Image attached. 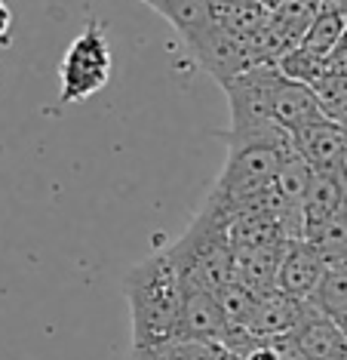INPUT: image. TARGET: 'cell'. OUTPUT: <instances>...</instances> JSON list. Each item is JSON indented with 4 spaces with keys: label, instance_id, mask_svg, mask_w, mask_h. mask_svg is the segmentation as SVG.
Masks as SVG:
<instances>
[{
    "label": "cell",
    "instance_id": "17",
    "mask_svg": "<svg viewBox=\"0 0 347 360\" xmlns=\"http://www.w3.org/2000/svg\"><path fill=\"white\" fill-rule=\"evenodd\" d=\"M310 305L335 321L347 311V268H329L313 292Z\"/></svg>",
    "mask_w": 347,
    "mask_h": 360
},
{
    "label": "cell",
    "instance_id": "4",
    "mask_svg": "<svg viewBox=\"0 0 347 360\" xmlns=\"http://www.w3.org/2000/svg\"><path fill=\"white\" fill-rule=\"evenodd\" d=\"M114 56L108 34L98 22L89 19L86 28L71 40L59 62V99L65 105L86 102L96 93H102L111 80Z\"/></svg>",
    "mask_w": 347,
    "mask_h": 360
},
{
    "label": "cell",
    "instance_id": "3",
    "mask_svg": "<svg viewBox=\"0 0 347 360\" xmlns=\"http://www.w3.org/2000/svg\"><path fill=\"white\" fill-rule=\"evenodd\" d=\"M169 259L181 271V281L216 292L234 281V252L228 243V212L212 198L203 200L188 231L166 247Z\"/></svg>",
    "mask_w": 347,
    "mask_h": 360
},
{
    "label": "cell",
    "instance_id": "23",
    "mask_svg": "<svg viewBox=\"0 0 347 360\" xmlns=\"http://www.w3.org/2000/svg\"><path fill=\"white\" fill-rule=\"evenodd\" d=\"M335 323H338V326H341V333L347 330V311H344V314H341V317H335Z\"/></svg>",
    "mask_w": 347,
    "mask_h": 360
},
{
    "label": "cell",
    "instance_id": "19",
    "mask_svg": "<svg viewBox=\"0 0 347 360\" xmlns=\"http://www.w3.org/2000/svg\"><path fill=\"white\" fill-rule=\"evenodd\" d=\"M326 71L329 75H338V77H347V31L335 44V50L326 56Z\"/></svg>",
    "mask_w": 347,
    "mask_h": 360
},
{
    "label": "cell",
    "instance_id": "5",
    "mask_svg": "<svg viewBox=\"0 0 347 360\" xmlns=\"http://www.w3.org/2000/svg\"><path fill=\"white\" fill-rule=\"evenodd\" d=\"M280 80L277 65H249L240 75L228 77L218 84L228 96L230 108V127L228 133H243V129H258L274 124L270 117V99H274V86Z\"/></svg>",
    "mask_w": 347,
    "mask_h": 360
},
{
    "label": "cell",
    "instance_id": "8",
    "mask_svg": "<svg viewBox=\"0 0 347 360\" xmlns=\"http://www.w3.org/2000/svg\"><path fill=\"white\" fill-rule=\"evenodd\" d=\"M323 274H326L323 256L308 240H289L283 250V259H280L274 290H280L283 296L295 302H310L320 281H323Z\"/></svg>",
    "mask_w": 347,
    "mask_h": 360
},
{
    "label": "cell",
    "instance_id": "11",
    "mask_svg": "<svg viewBox=\"0 0 347 360\" xmlns=\"http://www.w3.org/2000/svg\"><path fill=\"white\" fill-rule=\"evenodd\" d=\"M301 311H304V302L289 299L280 290L258 292L255 311H252L249 323H246V330L258 342H283L292 335L295 326H299Z\"/></svg>",
    "mask_w": 347,
    "mask_h": 360
},
{
    "label": "cell",
    "instance_id": "14",
    "mask_svg": "<svg viewBox=\"0 0 347 360\" xmlns=\"http://www.w3.org/2000/svg\"><path fill=\"white\" fill-rule=\"evenodd\" d=\"M286 243L289 240L268 243V247H258V250L234 252V281L243 283L246 290H252L255 296H258V292L274 290L277 271H280V259H283Z\"/></svg>",
    "mask_w": 347,
    "mask_h": 360
},
{
    "label": "cell",
    "instance_id": "7",
    "mask_svg": "<svg viewBox=\"0 0 347 360\" xmlns=\"http://www.w3.org/2000/svg\"><path fill=\"white\" fill-rule=\"evenodd\" d=\"M292 145L310 173L347 176V129L320 117L292 133Z\"/></svg>",
    "mask_w": 347,
    "mask_h": 360
},
{
    "label": "cell",
    "instance_id": "22",
    "mask_svg": "<svg viewBox=\"0 0 347 360\" xmlns=\"http://www.w3.org/2000/svg\"><path fill=\"white\" fill-rule=\"evenodd\" d=\"M209 4H212V10H225V6H234L240 0H209Z\"/></svg>",
    "mask_w": 347,
    "mask_h": 360
},
{
    "label": "cell",
    "instance_id": "16",
    "mask_svg": "<svg viewBox=\"0 0 347 360\" xmlns=\"http://www.w3.org/2000/svg\"><path fill=\"white\" fill-rule=\"evenodd\" d=\"M310 89H313V96H317V105H320V111H323V117L347 129V77H338V75H329L326 71L323 77L313 80Z\"/></svg>",
    "mask_w": 347,
    "mask_h": 360
},
{
    "label": "cell",
    "instance_id": "10",
    "mask_svg": "<svg viewBox=\"0 0 347 360\" xmlns=\"http://www.w3.org/2000/svg\"><path fill=\"white\" fill-rule=\"evenodd\" d=\"M286 342L295 360H335L347 339L332 317L317 311L310 302H304L301 321Z\"/></svg>",
    "mask_w": 347,
    "mask_h": 360
},
{
    "label": "cell",
    "instance_id": "15",
    "mask_svg": "<svg viewBox=\"0 0 347 360\" xmlns=\"http://www.w3.org/2000/svg\"><path fill=\"white\" fill-rule=\"evenodd\" d=\"M344 31H347V15L335 13V10H320V15L301 34L299 46L301 50H308V53H313V56H320V59H326V56L335 50V44L341 40Z\"/></svg>",
    "mask_w": 347,
    "mask_h": 360
},
{
    "label": "cell",
    "instance_id": "9",
    "mask_svg": "<svg viewBox=\"0 0 347 360\" xmlns=\"http://www.w3.org/2000/svg\"><path fill=\"white\" fill-rule=\"evenodd\" d=\"M230 321L216 302L209 290L185 283V302H181V321H178V339L194 342H216L225 348Z\"/></svg>",
    "mask_w": 347,
    "mask_h": 360
},
{
    "label": "cell",
    "instance_id": "13",
    "mask_svg": "<svg viewBox=\"0 0 347 360\" xmlns=\"http://www.w3.org/2000/svg\"><path fill=\"white\" fill-rule=\"evenodd\" d=\"M270 117L286 133H295V129L320 120L323 111H320L317 96H313V89L308 84H299V80H289L280 75L274 86V99H270Z\"/></svg>",
    "mask_w": 347,
    "mask_h": 360
},
{
    "label": "cell",
    "instance_id": "6",
    "mask_svg": "<svg viewBox=\"0 0 347 360\" xmlns=\"http://www.w3.org/2000/svg\"><path fill=\"white\" fill-rule=\"evenodd\" d=\"M191 46L194 59L206 68L216 84H225L228 77L240 75L243 68H249L252 59H249V46H246L243 37H237L234 31H228L221 22L216 19L212 25H206L200 34H194L191 40H185Z\"/></svg>",
    "mask_w": 347,
    "mask_h": 360
},
{
    "label": "cell",
    "instance_id": "1",
    "mask_svg": "<svg viewBox=\"0 0 347 360\" xmlns=\"http://www.w3.org/2000/svg\"><path fill=\"white\" fill-rule=\"evenodd\" d=\"M123 299L129 305L132 348H160L178 339L185 281L166 250L129 268L123 277Z\"/></svg>",
    "mask_w": 347,
    "mask_h": 360
},
{
    "label": "cell",
    "instance_id": "12",
    "mask_svg": "<svg viewBox=\"0 0 347 360\" xmlns=\"http://www.w3.org/2000/svg\"><path fill=\"white\" fill-rule=\"evenodd\" d=\"M347 210V176L310 173L308 191L301 198V240Z\"/></svg>",
    "mask_w": 347,
    "mask_h": 360
},
{
    "label": "cell",
    "instance_id": "2",
    "mask_svg": "<svg viewBox=\"0 0 347 360\" xmlns=\"http://www.w3.org/2000/svg\"><path fill=\"white\" fill-rule=\"evenodd\" d=\"M221 136H225L228 145V158L206 198H212L230 216V212H237L243 203H249L255 194H261L274 182L280 160L295 145H292V133H286L277 124L243 129V133H221Z\"/></svg>",
    "mask_w": 347,
    "mask_h": 360
},
{
    "label": "cell",
    "instance_id": "21",
    "mask_svg": "<svg viewBox=\"0 0 347 360\" xmlns=\"http://www.w3.org/2000/svg\"><path fill=\"white\" fill-rule=\"evenodd\" d=\"M129 360H169V354L163 351V345L160 348H132Z\"/></svg>",
    "mask_w": 347,
    "mask_h": 360
},
{
    "label": "cell",
    "instance_id": "18",
    "mask_svg": "<svg viewBox=\"0 0 347 360\" xmlns=\"http://www.w3.org/2000/svg\"><path fill=\"white\" fill-rule=\"evenodd\" d=\"M277 71L289 80H299V84H313L317 77L326 75V59H320V56H313L308 50H301V46H295V50H289L286 56H280L277 59Z\"/></svg>",
    "mask_w": 347,
    "mask_h": 360
},
{
    "label": "cell",
    "instance_id": "20",
    "mask_svg": "<svg viewBox=\"0 0 347 360\" xmlns=\"http://www.w3.org/2000/svg\"><path fill=\"white\" fill-rule=\"evenodd\" d=\"M10 34H13V6L10 0H0V44H10Z\"/></svg>",
    "mask_w": 347,
    "mask_h": 360
}]
</instances>
